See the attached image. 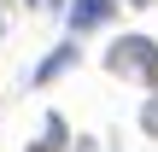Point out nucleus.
Here are the masks:
<instances>
[{
    "label": "nucleus",
    "mask_w": 158,
    "mask_h": 152,
    "mask_svg": "<svg viewBox=\"0 0 158 152\" xmlns=\"http://www.w3.org/2000/svg\"><path fill=\"white\" fill-rule=\"evenodd\" d=\"M117 76H141V82H158V47L147 35H123L117 47H111V59H106Z\"/></svg>",
    "instance_id": "f257e3e1"
},
{
    "label": "nucleus",
    "mask_w": 158,
    "mask_h": 152,
    "mask_svg": "<svg viewBox=\"0 0 158 152\" xmlns=\"http://www.w3.org/2000/svg\"><path fill=\"white\" fill-rule=\"evenodd\" d=\"M111 12H117V0H76V6H70V29L82 35V29H94V23H106Z\"/></svg>",
    "instance_id": "f03ea898"
},
{
    "label": "nucleus",
    "mask_w": 158,
    "mask_h": 152,
    "mask_svg": "<svg viewBox=\"0 0 158 152\" xmlns=\"http://www.w3.org/2000/svg\"><path fill=\"white\" fill-rule=\"evenodd\" d=\"M70 53H76V47H59V53H53V59H47V64L35 70V76H41V82H53V76H59V70L70 64Z\"/></svg>",
    "instance_id": "7ed1b4c3"
}]
</instances>
